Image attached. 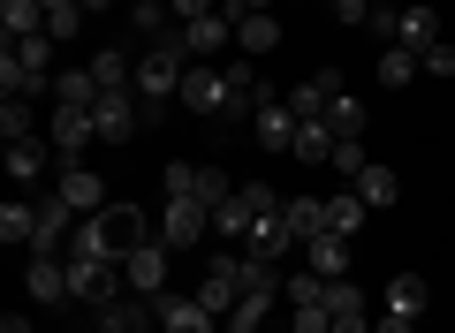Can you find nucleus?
<instances>
[{"mask_svg":"<svg viewBox=\"0 0 455 333\" xmlns=\"http://www.w3.org/2000/svg\"><path fill=\"white\" fill-rule=\"evenodd\" d=\"M304 266L319 273V281H349V242H341V235H311L304 242Z\"/></svg>","mask_w":455,"mask_h":333,"instance_id":"20","label":"nucleus"},{"mask_svg":"<svg viewBox=\"0 0 455 333\" xmlns=\"http://www.w3.org/2000/svg\"><path fill=\"white\" fill-rule=\"evenodd\" d=\"M364 220H372V205H364L357 190H334V197H326V235L357 242V235H364Z\"/></svg>","mask_w":455,"mask_h":333,"instance_id":"17","label":"nucleus"},{"mask_svg":"<svg viewBox=\"0 0 455 333\" xmlns=\"http://www.w3.org/2000/svg\"><path fill=\"white\" fill-rule=\"evenodd\" d=\"M349 190H357V197H364V205H372V212H387L395 197H403V182H395V167H379V159H372V167H364V175L349 182Z\"/></svg>","mask_w":455,"mask_h":333,"instance_id":"27","label":"nucleus"},{"mask_svg":"<svg viewBox=\"0 0 455 333\" xmlns=\"http://www.w3.org/2000/svg\"><path fill=\"white\" fill-rule=\"evenodd\" d=\"M341 91H349L341 68H319V76H304V83L289 91V114H296V122H326V107H334Z\"/></svg>","mask_w":455,"mask_h":333,"instance_id":"12","label":"nucleus"},{"mask_svg":"<svg viewBox=\"0 0 455 333\" xmlns=\"http://www.w3.org/2000/svg\"><path fill=\"white\" fill-rule=\"evenodd\" d=\"M334 333H372V318H334Z\"/></svg>","mask_w":455,"mask_h":333,"instance_id":"48","label":"nucleus"},{"mask_svg":"<svg viewBox=\"0 0 455 333\" xmlns=\"http://www.w3.org/2000/svg\"><path fill=\"white\" fill-rule=\"evenodd\" d=\"M425 76V61L410 46H379V83H387V91H403V83H418Z\"/></svg>","mask_w":455,"mask_h":333,"instance_id":"32","label":"nucleus"},{"mask_svg":"<svg viewBox=\"0 0 455 333\" xmlns=\"http://www.w3.org/2000/svg\"><path fill=\"white\" fill-rule=\"evenodd\" d=\"M395 46H410V53L440 46V8H425V0H403V23H395Z\"/></svg>","mask_w":455,"mask_h":333,"instance_id":"16","label":"nucleus"},{"mask_svg":"<svg viewBox=\"0 0 455 333\" xmlns=\"http://www.w3.org/2000/svg\"><path fill=\"white\" fill-rule=\"evenodd\" d=\"M99 99H107V91H99L92 68H68V76H53V107H99Z\"/></svg>","mask_w":455,"mask_h":333,"instance_id":"31","label":"nucleus"},{"mask_svg":"<svg viewBox=\"0 0 455 333\" xmlns=\"http://www.w3.org/2000/svg\"><path fill=\"white\" fill-rule=\"evenodd\" d=\"M281 220L296 227V242L326 235V197H281Z\"/></svg>","mask_w":455,"mask_h":333,"instance_id":"28","label":"nucleus"},{"mask_svg":"<svg viewBox=\"0 0 455 333\" xmlns=\"http://www.w3.org/2000/svg\"><path fill=\"white\" fill-rule=\"evenodd\" d=\"M235 46L251 53V61H266V53L281 46V16L266 8V16H235Z\"/></svg>","mask_w":455,"mask_h":333,"instance_id":"21","label":"nucleus"},{"mask_svg":"<svg viewBox=\"0 0 455 333\" xmlns=\"http://www.w3.org/2000/svg\"><path fill=\"white\" fill-rule=\"evenodd\" d=\"M243 197H251V212H281V190H274V182H243Z\"/></svg>","mask_w":455,"mask_h":333,"instance_id":"44","label":"nucleus"},{"mask_svg":"<svg viewBox=\"0 0 455 333\" xmlns=\"http://www.w3.org/2000/svg\"><path fill=\"white\" fill-rule=\"evenodd\" d=\"M334 23H349V31H357V23H372V0H334Z\"/></svg>","mask_w":455,"mask_h":333,"instance_id":"45","label":"nucleus"},{"mask_svg":"<svg viewBox=\"0 0 455 333\" xmlns=\"http://www.w3.org/2000/svg\"><path fill=\"white\" fill-rule=\"evenodd\" d=\"M281 296H289V311H296V303H326V281H319V273H289V281H281Z\"/></svg>","mask_w":455,"mask_h":333,"instance_id":"38","label":"nucleus"},{"mask_svg":"<svg viewBox=\"0 0 455 333\" xmlns=\"http://www.w3.org/2000/svg\"><path fill=\"white\" fill-rule=\"evenodd\" d=\"M92 76H99V91H130V53H122V46H99L92 53Z\"/></svg>","mask_w":455,"mask_h":333,"instance_id":"33","label":"nucleus"},{"mask_svg":"<svg viewBox=\"0 0 455 333\" xmlns=\"http://www.w3.org/2000/svg\"><path fill=\"white\" fill-rule=\"evenodd\" d=\"M326 311L334 318H364V288L357 281H326Z\"/></svg>","mask_w":455,"mask_h":333,"instance_id":"37","label":"nucleus"},{"mask_svg":"<svg viewBox=\"0 0 455 333\" xmlns=\"http://www.w3.org/2000/svg\"><path fill=\"white\" fill-rule=\"evenodd\" d=\"M334 129H326V122H296V144H289V152L296 159H304V167H326V159H334Z\"/></svg>","mask_w":455,"mask_h":333,"instance_id":"29","label":"nucleus"},{"mask_svg":"<svg viewBox=\"0 0 455 333\" xmlns=\"http://www.w3.org/2000/svg\"><path fill=\"white\" fill-rule=\"evenodd\" d=\"M53 190H61L68 205L84 212V220H92V212H107V205H114L107 175H99V167H84V159H61V175H53Z\"/></svg>","mask_w":455,"mask_h":333,"instance_id":"6","label":"nucleus"},{"mask_svg":"<svg viewBox=\"0 0 455 333\" xmlns=\"http://www.w3.org/2000/svg\"><path fill=\"white\" fill-rule=\"evenodd\" d=\"M167 273H175V250H167L160 235H152L145 250L122 258V281H130V296H167Z\"/></svg>","mask_w":455,"mask_h":333,"instance_id":"7","label":"nucleus"},{"mask_svg":"<svg viewBox=\"0 0 455 333\" xmlns=\"http://www.w3.org/2000/svg\"><path fill=\"white\" fill-rule=\"evenodd\" d=\"M0 137H8V144L31 137V99H0Z\"/></svg>","mask_w":455,"mask_h":333,"instance_id":"39","label":"nucleus"},{"mask_svg":"<svg viewBox=\"0 0 455 333\" xmlns=\"http://www.w3.org/2000/svg\"><path fill=\"white\" fill-rule=\"evenodd\" d=\"M266 311H274V296H243L235 311L220 318V333H259V326H266Z\"/></svg>","mask_w":455,"mask_h":333,"instance_id":"35","label":"nucleus"},{"mask_svg":"<svg viewBox=\"0 0 455 333\" xmlns=\"http://www.w3.org/2000/svg\"><path fill=\"white\" fill-rule=\"evenodd\" d=\"M0 31H8V46L16 38H38L46 31V0H0Z\"/></svg>","mask_w":455,"mask_h":333,"instance_id":"25","label":"nucleus"},{"mask_svg":"<svg viewBox=\"0 0 455 333\" xmlns=\"http://www.w3.org/2000/svg\"><path fill=\"white\" fill-rule=\"evenodd\" d=\"M326 129H334V137H364V99H357V91H341L334 107H326Z\"/></svg>","mask_w":455,"mask_h":333,"instance_id":"34","label":"nucleus"},{"mask_svg":"<svg viewBox=\"0 0 455 333\" xmlns=\"http://www.w3.org/2000/svg\"><path fill=\"white\" fill-rule=\"evenodd\" d=\"M46 8H76V0H46Z\"/></svg>","mask_w":455,"mask_h":333,"instance_id":"50","label":"nucleus"},{"mask_svg":"<svg viewBox=\"0 0 455 333\" xmlns=\"http://www.w3.org/2000/svg\"><path fill=\"white\" fill-rule=\"evenodd\" d=\"M76 31H84V0H76V8H46V38H53V46H68Z\"/></svg>","mask_w":455,"mask_h":333,"instance_id":"40","label":"nucleus"},{"mask_svg":"<svg viewBox=\"0 0 455 333\" xmlns=\"http://www.w3.org/2000/svg\"><path fill=\"white\" fill-rule=\"evenodd\" d=\"M379 311H403V318H425V311H433V288H425L418 273H395V281L379 288Z\"/></svg>","mask_w":455,"mask_h":333,"instance_id":"19","label":"nucleus"},{"mask_svg":"<svg viewBox=\"0 0 455 333\" xmlns=\"http://www.w3.org/2000/svg\"><path fill=\"white\" fill-rule=\"evenodd\" d=\"M418 61H425V76H455V46H448V38H440V46H425Z\"/></svg>","mask_w":455,"mask_h":333,"instance_id":"43","label":"nucleus"},{"mask_svg":"<svg viewBox=\"0 0 455 333\" xmlns=\"http://www.w3.org/2000/svg\"><path fill=\"white\" fill-rule=\"evenodd\" d=\"M107 8H114V0H84V16H107Z\"/></svg>","mask_w":455,"mask_h":333,"instance_id":"49","label":"nucleus"},{"mask_svg":"<svg viewBox=\"0 0 455 333\" xmlns=\"http://www.w3.org/2000/svg\"><path fill=\"white\" fill-rule=\"evenodd\" d=\"M160 190H167V197H197V205H205V167H197V159H167V167H160Z\"/></svg>","mask_w":455,"mask_h":333,"instance_id":"30","label":"nucleus"},{"mask_svg":"<svg viewBox=\"0 0 455 333\" xmlns=\"http://www.w3.org/2000/svg\"><path fill=\"white\" fill-rule=\"evenodd\" d=\"M175 107H190V114H220V122H228V83H220V68L190 61V68H182V91H175Z\"/></svg>","mask_w":455,"mask_h":333,"instance_id":"11","label":"nucleus"},{"mask_svg":"<svg viewBox=\"0 0 455 333\" xmlns=\"http://www.w3.org/2000/svg\"><path fill=\"white\" fill-rule=\"evenodd\" d=\"M23 288H31V303H76V288H68V258H61V250H31Z\"/></svg>","mask_w":455,"mask_h":333,"instance_id":"10","label":"nucleus"},{"mask_svg":"<svg viewBox=\"0 0 455 333\" xmlns=\"http://www.w3.org/2000/svg\"><path fill=\"white\" fill-rule=\"evenodd\" d=\"M182 68H190V53H182V31L137 53V99H145V122H160V114L175 107V91H182Z\"/></svg>","mask_w":455,"mask_h":333,"instance_id":"2","label":"nucleus"},{"mask_svg":"<svg viewBox=\"0 0 455 333\" xmlns=\"http://www.w3.org/2000/svg\"><path fill=\"white\" fill-rule=\"evenodd\" d=\"M68 288H76V303L84 311H99V303H114L122 296V258H99V250H68Z\"/></svg>","mask_w":455,"mask_h":333,"instance_id":"3","label":"nucleus"},{"mask_svg":"<svg viewBox=\"0 0 455 333\" xmlns=\"http://www.w3.org/2000/svg\"><path fill=\"white\" fill-rule=\"evenodd\" d=\"M372 333H418V318H403V311H379V326Z\"/></svg>","mask_w":455,"mask_h":333,"instance_id":"46","label":"nucleus"},{"mask_svg":"<svg viewBox=\"0 0 455 333\" xmlns=\"http://www.w3.org/2000/svg\"><path fill=\"white\" fill-rule=\"evenodd\" d=\"M152 318H160V333H220V311H205V303L182 296V288L152 296Z\"/></svg>","mask_w":455,"mask_h":333,"instance_id":"8","label":"nucleus"},{"mask_svg":"<svg viewBox=\"0 0 455 333\" xmlns=\"http://www.w3.org/2000/svg\"><path fill=\"white\" fill-rule=\"evenodd\" d=\"M197 303H205V311H235V303H243V258H205V273H197Z\"/></svg>","mask_w":455,"mask_h":333,"instance_id":"5","label":"nucleus"},{"mask_svg":"<svg viewBox=\"0 0 455 333\" xmlns=\"http://www.w3.org/2000/svg\"><path fill=\"white\" fill-rule=\"evenodd\" d=\"M0 333H38V326H31L23 311H8V318H0Z\"/></svg>","mask_w":455,"mask_h":333,"instance_id":"47","label":"nucleus"},{"mask_svg":"<svg viewBox=\"0 0 455 333\" xmlns=\"http://www.w3.org/2000/svg\"><path fill=\"white\" fill-rule=\"evenodd\" d=\"M251 227H259V212H251V197H243V190L212 205V235H220V242H243Z\"/></svg>","mask_w":455,"mask_h":333,"instance_id":"23","label":"nucleus"},{"mask_svg":"<svg viewBox=\"0 0 455 333\" xmlns=\"http://www.w3.org/2000/svg\"><path fill=\"white\" fill-rule=\"evenodd\" d=\"M137 129H145V107H137V91H107V99H99V144H130Z\"/></svg>","mask_w":455,"mask_h":333,"instance_id":"13","label":"nucleus"},{"mask_svg":"<svg viewBox=\"0 0 455 333\" xmlns=\"http://www.w3.org/2000/svg\"><path fill=\"white\" fill-rule=\"evenodd\" d=\"M46 144H53L61 159H84V144H99V107H53Z\"/></svg>","mask_w":455,"mask_h":333,"instance_id":"9","label":"nucleus"},{"mask_svg":"<svg viewBox=\"0 0 455 333\" xmlns=\"http://www.w3.org/2000/svg\"><path fill=\"white\" fill-rule=\"evenodd\" d=\"M122 16H130V31L145 38V46H160V38H175V31H167V23H175V8H167V0H130Z\"/></svg>","mask_w":455,"mask_h":333,"instance_id":"24","label":"nucleus"},{"mask_svg":"<svg viewBox=\"0 0 455 333\" xmlns=\"http://www.w3.org/2000/svg\"><path fill=\"white\" fill-rule=\"evenodd\" d=\"M220 46H235V23H228L220 8H212V16H197V23H182V53H190V61H212Z\"/></svg>","mask_w":455,"mask_h":333,"instance_id":"14","label":"nucleus"},{"mask_svg":"<svg viewBox=\"0 0 455 333\" xmlns=\"http://www.w3.org/2000/svg\"><path fill=\"white\" fill-rule=\"evenodd\" d=\"M326 167H334L341 182H357L364 167H372V152H364V137H341V144H334V159H326Z\"/></svg>","mask_w":455,"mask_h":333,"instance_id":"36","label":"nucleus"},{"mask_svg":"<svg viewBox=\"0 0 455 333\" xmlns=\"http://www.w3.org/2000/svg\"><path fill=\"white\" fill-rule=\"evenodd\" d=\"M0 242H8V250H31L38 242V197H8V205H0Z\"/></svg>","mask_w":455,"mask_h":333,"instance_id":"18","label":"nucleus"},{"mask_svg":"<svg viewBox=\"0 0 455 333\" xmlns=\"http://www.w3.org/2000/svg\"><path fill=\"white\" fill-rule=\"evenodd\" d=\"M46 144L38 137H23V144H8V175H16V190H38V182H46Z\"/></svg>","mask_w":455,"mask_h":333,"instance_id":"22","label":"nucleus"},{"mask_svg":"<svg viewBox=\"0 0 455 333\" xmlns=\"http://www.w3.org/2000/svg\"><path fill=\"white\" fill-rule=\"evenodd\" d=\"M152 235H160V220H152L145 205H107V212H92V220L76 227V242H68V250H99V258H130V250H145Z\"/></svg>","mask_w":455,"mask_h":333,"instance_id":"1","label":"nucleus"},{"mask_svg":"<svg viewBox=\"0 0 455 333\" xmlns=\"http://www.w3.org/2000/svg\"><path fill=\"white\" fill-rule=\"evenodd\" d=\"M8 53H16L23 68H53V38H46V31H38V38H16Z\"/></svg>","mask_w":455,"mask_h":333,"instance_id":"41","label":"nucleus"},{"mask_svg":"<svg viewBox=\"0 0 455 333\" xmlns=\"http://www.w3.org/2000/svg\"><path fill=\"white\" fill-rule=\"evenodd\" d=\"M296 333H334V311L326 303H296Z\"/></svg>","mask_w":455,"mask_h":333,"instance_id":"42","label":"nucleus"},{"mask_svg":"<svg viewBox=\"0 0 455 333\" xmlns=\"http://www.w3.org/2000/svg\"><path fill=\"white\" fill-rule=\"evenodd\" d=\"M251 122H259V144H266V152H289V144H296V114H289V99H274V107H259Z\"/></svg>","mask_w":455,"mask_h":333,"instance_id":"26","label":"nucleus"},{"mask_svg":"<svg viewBox=\"0 0 455 333\" xmlns=\"http://www.w3.org/2000/svg\"><path fill=\"white\" fill-rule=\"evenodd\" d=\"M243 250H251V258H274V266H281V258H289V250H304V242H296V227L281 220V212H259V227L243 235Z\"/></svg>","mask_w":455,"mask_h":333,"instance_id":"15","label":"nucleus"},{"mask_svg":"<svg viewBox=\"0 0 455 333\" xmlns=\"http://www.w3.org/2000/svg\"><path fill=\"white\" fill-rule=\"evenodd\" d=\"M205 235H212V205H197V197H167L160 205V242L167 250H197Z\"/></svg>","mask_w":455,"mask_h":333,"instance_id":"4","label":"nucleus"}]
</instances>
